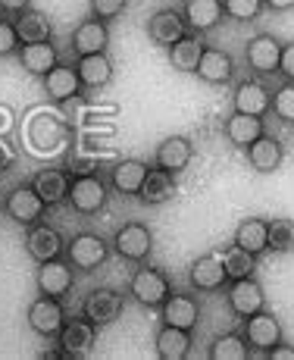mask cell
Wrapping results in <instances>:
<instances>
[{
	"label": "cell",
	"instance_id": "obj_1",
	"mask_svg": "<svg viewBox=\"0 0 294 360\" xmlns=\"http://www.w3.org/2000/svg\"><path fill=\"white\" fill-rule=\"evenodd\" d=\"M66 260L81 273H94L110 260V241L98 232H79L66 241Z\"/></svg>",
	"mask_w": 294,
	"mask_h": 360
},
{
	"label": "cell",
	"instance_id": "obj_2",
	"mask_svg": "<svg viewBox=\"0 0 294 360\" xmlns=\"http://www.w3.org/2000/svg\"><path fill=\"white\" fill-rule=\"evenodd\" d=\"M107 198H110V188H107V182L98 176V172H79V176L72 179L69 185V204L75 213H81V217H94V213H100L107 207Z\"/></svg>",
	"mask_w": 294,
	"mask_h": 360
},
{
	"label": "cell",
	"instance_id": "obj_3",
	"mask_svg": "<svg viewBox=\"0 0 294 360\" xmlns=\"http://www.w3.org/2000/svg\"><path fill=\"white\" fill-rule=\"evenodd\" d=\"M128 295L147 310H160V304L173 295V282L163 269L156 266H141L138 273L128 279Z\"/></svg>",
	"mask_w": 294,
	"mask_h": 360
},
{
	"label": "cell",
	"instance_id": "obj_4",
	"mask_svg": "<svg viewBox=\"0 0 294 360\" xmlns=\"http://www.w3.org/2000/svg\"><path fill=\"white\" fill-rule=\"evenodd\" d=\"M244 60L248 69L257 79H269L279 72V60H282V41L269 32H260L244 44Z\"/></svg>",
	"mask_w": 294,
	"mask_h": 360
},
{
	"label": "cell",
	"instance_id": "obj_5",
	"mask_svg": "<svg viewBox=\"0 0 294 360\" xmlns=\"http://www.w3.org/2000/svg\"><path fill=\"white\" fill-rule=\"evenodd\" d=\"M25 251H29V257L35 263H44V260H53V257H66V238L60 235L57 226L38 219V223L25 226Z\"/></svg>",
	"mask_w": 294,
	"mask_h": 360
},
{
	"label": "cell",
	"instance_id": "obj_6",
	"mask_svg": "<svg viewBox=\"0 0 294 360\" xmlns=\"http://www.w3.org/2000/svg\"><path fill=\"white\" fill-rule=\"evenodd\" d=\"M122 310H126V295L116 292V288H91L88 297L81 301V316H88V320L94 323V326H110L122 316Z\"/></svg>",
	"mask_w": 294,
	"mask_h": 360
},
{
	"label": "cell",
	"instance_id": "obj_7",
	"mask_svg": "<svg viewBox=\"0 0 294 360\" xmlns=\"http://www.w3.org/2000/svg\"><path fill=\"white\" fill-rule=\"evenodd\" d=\"M113 251L128 263H145L154 251V232L145 223H126L113 235Z\"/></svg>",
	"mask_w": 294,
	"mask_h": 360
},
{
	"label": "cell",
	"instance_id": "obj_8",
	"mask_svg": "<svg viewBox=\"0 0 294 360\" xmlns=\"http://www.w3.org/2000/svg\"><path fill=\"white\" fill-rule=\"evenodd\" d=\"M4 213L13 219L16 226H32L38 219H44L47 204L41 200V195L32 185H16V188L6 191L4 198Z\"/></svg>",
	"mask_w": 294,
	"mask_h": 360
},
{
	"label": "cell",
	"instance_id": "obj_9",
	"mask_svg": "<svg viewBox=\"0 0 294 360\" xmlns=\"http://www.w3.org/2000/svg\"><path fill=\"white\" fill-rule=\"evenodd\" d=\"M244 338H248V345L254 351H263V354H269L272 348H276L279 342L285 338L282 332V323H279V316L272 314V310H257V314L244 316Z\"/></svg>",
	"mask_w": 294,
	"mask_h": 360
},
{
	"label": "cell",
	"instance_id": "obj_10",
	"mask_svg": "<svg viewBox=\"0 0 294 360\" xmlns=\"http://www.w3.org/2000/svg\"><path fill=\"white\" fill-rule=\"evenodd\" d=\"M25 320H29V329L35 332V335H41V338H57V332L63 329V323H66V310H63V304H60V297L41 295V297L32 301Z\"/></svg>",
	"mask_w": 294,
	"mask_h": 360
},
{
	"label": "cell",
	"instance_id": "obj_11",
	"mask_svg": "<svg viewBox=\"0 0 294 360\" xmlns=\"http://www.w3.org/2000/svg\"><path fill=\"white\" fill-rule=\"evenodd\" d=\"M225 304H229L232 314L244 320V316H250V314H257V310L266 307V292L254 276L232 279L229 285H225Z\"/></svg>",
	"mask_w": 294,
	"mask_h": 360
},
{
	"label": "cell",
	"instance_id": "obj_12",
	"mask_svg": "<svg viewBox=\"0 0 294 360\" xmlns=\"http://www.w3.org/2000/svg\"><path fill=\"white\" fill-rule=\"evenodd\" d=\"M35 285L41 295H51V297H66L75 285V266L66 257H53L38 263V276H35Z\"/></svg>",
	"mask_w": 294,
	"mask_h": 360
},
{
	"label": "cell",
	"instance_id": "obj_13",
	"mask_svg": "<svg viewBox=\"0 0 294 360\" xmlns=\"http://www.w3.org/2000/svg\"><path fill=\"white\" fill-rule=\"evenodd\" d=\"M191 29L188 22H185L182 10H175V6H163V10H156L154 16L147 19V38L154 41L156 47H173L179 38H185Z\"/></svg>",
	"mask_w": 294,
	"mask_h": 360
},
{
	"label": "cell",
	"instance_id": "obj_14",
	"mask_svg": "<svg viewBox=\"0 0 294 360\" xmlns=\"http://www.w3.org/2000/svg\"><path fill=\"white\" fill-rule=\"evenodd\" d=\"M72 53L75 57H88V53H104L110 47V25L107 19L88 16L72 29Z\"/></svg>",
	"mask_w": 294,
	"mask_h": 360
},
{
	"label": "cell",
	"instance_id": "obj_15",
	"mask_svg": "<svg viewBox=\"0 0 294 360\" xmlns=\"http://www.w3.org/2000/svg\"><path fill=\"white\" fill-rule=\"evenodd\" d=\"M94 342H98V326H94L88 316H72V320L66 316L63 329L57 332V345L72 360L81 357V354H88V351L94 348Z\"/></svg>",
	"mask_w": 294,
	"mask_h": 360
},
{
	"label": "cell",
	"instance_id": "obj_16",
	"mask_svg": "<svg viewBox=\"0 0 294 360\" xmlns=\"http://www.w3.org/2000/svg\"><path fill=\"white\" fill-rule=\"evenodd\" d=\"M160 323L194 332L197 323H201V301H197L194 295L173 292V295L166 297V301L160 304Z\"/></svg>",
	"mask_w": 294,
	"mask_h": 360
},
{
	"label": "cell",
	"instance_id": "obj_17",
	"mask_svg": "<svg viewBox=\"0 0 294 360\" xmlns=\"http://www.w3.org/2000/svg\"><path fill=\"white\" fill-rule=\"evenodd\" d=\"M191 160H194V141H191L188 135L163 138L154 150V166H160V169H166V172H175V176L188 169Z\"/></svg>",
	"mask_w": 294,
	"mask_h": 360
},
{
	"label": "cell",
	"instance_id": "obj_18",
	"mask_svg": "<svg viewBox=\"0 0 294 360\" xmlns=\"http://www.w3.org/2000/svg\"><path fill=\"white\" fill-rule=\"evenodd\" d=\"M232 110L248 116H266L272 110V91L260 79H244L232 91Z\"/></svg>",
	"mask_w": 294,
	"mask_h": 360
},
{
	"label": "cell",
	"instance_id": "obj_19",
	"mask_svg": "<svg viewBox=\"0 0 294 360\" xmlns=\"http://www.w3.org/2000/svg\"><path fill=\"white\" fill-rule=\"evenodd\" d=\"M41 82H44V94L53 103H66V101L81 98V94H85V85H81L75 63H57Z\"/></svg>",
	"mask_w": 294,
	"mask_h": 360
},
{
	"label": "cell",
	"instance_id": "obj_20",
	"mask_svg": "<svg viewBox=\"0 0 294 360\" xmlns=\"http://www.w3.org/2000/svg\"><path fill=\"white\" fill-rule=\"evenodd\" d=\"M182 16H185V22H188V29L194 34H207V32L220 29V25L225 22L222 0H185Z\"/></svg>",
	"mask_w": 294,
	"mask_h": 360
},
{
	"label": "cell",
	"instance_id": "obj_21",
	"mask_svg": "<svg viewBox=\"0 0 294 360\" xmlns=\"http://www.w3.org/2000/svg\"><path fill=\"white\" fill-rule=\"evenodd\" d=\"M188 282L197 292H220L229 285V273H225L220 254H201L188 269Z\"/></svg>",
	"mask_w": 294,
	"mask_h": 360
},
{
	"label": "cell",
	"instance_id": "obj_22",
	"mask_svg": "<svg viewBox=\"0 0 294 360\" xmlns=\"http://www.w3.org/2000/svg\"><path fill=\"white\" fill-rule=\"evenodd\" d=\"M197 79H203L207 85H229L235 79V60L222 47H207L197 63Z\"/></svg>",
	"mask_w": 294,
	"mask_h": 360
},
{
	"label": "cell",
	"instance_id": "obj_23",
	"mask_svg": "<svg viewBox=\"0 0 294 360\" xmlns=\"http://www.w3.org/2000/svg\"><path fill=\"white\" fill-rule=\"evenodd\" d=\"M147 169H150V166L145 160H138V157H126V160L113 163L110 188L119 191V195H126V198L138 195L141 185H145V179H147Z\"/></svg>",
	"mask_w": 294,
	"mask_h": 360
},
{
	"label": "cell",
	"instance_id": "obj_24",
	"mask_svg": "<svg viewBox=\"0 0 294 360\" xmlns=\"http://www.w3.org/2000/svg\"><path fill=\"white\" fill-rule=\"evenodd\" d=\"M32 188L41 195V200H44L47 207H57V204H63L66 198H69V185H72V176L66 169H41L32 176Z\"/></svg>",
	"mask_w": 294,
	"mask_h": 360
},
{
	"label": "cell",
	"instance_id": "obj_25",
	"mask_svg": "<svg viewBox=\"0 0 294 360\" xmlns=\"http://www.w3.org/2000/svg\"><path fill=\"white\" fill-rule=\"evenodd\" d=\"M175 195H179V182H175V172H166V169H160V166H150L145 185H141V191H138L141 204L160 207V204H166V200H173Z\"/></svg>",
	"mask_w": 294,
	"mask_h": 360
},
{
	"label": "cell",
	"instance_id": "obj_26",
	"mask_svg": "<svg viewBox=\"0 0 294 360\" xmlns=\"http://www.w3.org/2000/svg\"><path fill=\"white\" fill-rule=\"evenodd\" d=\"M222 131H225V138H229V144L248 150L260 135H266V122H263V116H248V113H235V110H232Z\"/></svg>",
	"mask_w": 294,
	"mask_h": 360
},
{
	"label": "cell",
	"instance_id": "obj_27",
	"mask_svg": "<svg viewBox=\"0 0 294 360\" xmlns=\"http://www.w3.org/2000/svg\"><path fill=\"white\" fill-rule=\"evenodd\" d=\"M285 160V148H282V141H279L276 135H260L254 144L248 148V163H250V169H257V172H263V176H269V172H276L279 166H282Z\"/></svg>",
	"mask_w": 294,
	"mask_h": 360
},
{
	"label": "cell",
	"instance_id": "obj_28",
	"mask_svg": "<svg viewBox=\"0 0 294 360\" xmlns=\"http://www.w3.org/2000/svg\"><path fill=\"white\" fill-rule=\"evenodd\" d=\"M75 69H79V79L85 85V91H100L113 82V60L104 53H88V57L75 60Z\"/></svg>",
	"mask_w": 294,
	"mask_h": 360
},
{
	"label": "cell",
	"instance_id": "obj_29",
	"mask_svg": "<svg viewBox=\"0 0 294 360\" xmlns=\"http://www.w3.org/2000/svg\"><path fill=\"white\" fill-rule=\"evenodd\" d=\"M16 57H19V66H22L29 75H38V79H44V75L60 63V53H57V47H53L51 41L22 44V47L16 51Z\"/></svg>",
	"mask_w": 294,
	"mask_h": 360
},
{
	"label": "cell",
	"instance_id": "obj_30",
	"mask_svg": "<svg viewBox=\"0 0 294 360\" xmlns=\"http://www.w3.org/2000/svg\"><path fill=\"white\" fill-rule=\"evenodd\" d=\"M154 351L160 360H185L191 354V329L166 326V323H163V326L156 329Z\"/></svg>",
	"mask_w": 294,
	"mask_h": 360
},
{
	"label": "cell",
	"instance_id": "obj_31",
	"mask_svg": "<svg viewBox=\"0 0 294 360\" xmlns=\"http://www.w3.org/2000/svg\"><path fill=\"white\" fill-rule=\"evenodd\" d=\"M13 25H16V34L22 44H38V41H51L53 38V22L47 13L41 10H22L13 16Z\"/></svg>",
	"mask_w": 294,
	"mask_h": 360
},
{
	"label": "cell",
	"instance_id": "obj_32",
	"mask_svg": "<svg viewBox=\"0 0 294 360\" xmlns=\"http://www.w3.org/2000/svg\"><path fill=\"white\" fill-rule=\"evenodd\" d=\"M203 51H207V44L201 41V34L188 32L185 38H179L169 47V63H173V69H179V72H197Z\"/></svg>",
	"mask_w": 294,
	"mask_h": 360
},
{
	"label": "cell",
	"instance_id": "obj_33",
	"mask_svg": "<svg viewBox=\"0 0 294 360\" xmlns=\"http://www.w3.org/2000/svg\"><path fill=\"white\" fill-rule=\"evenodd\" d=\"M266 232H269V219L266 217H248L235 226L232 241H235L238 248H244V251H250V254L260 257V254L266 251Z\"/></svg>",
	"mask_w": 294,
	"mask_h": 360
},
{
	"label": "cell",
	"instance_id": "obj_34",
	"mask_svg": "<svg viewBox=\"0 0 294 360\" xmlns=\"http://www.w3.org/2000/svg\"><path fill=\"white\" fill-rule=\"evenodd\" d=\"M210 360H248L250 357V345L241 332H225V335L213 338L207 351Z\"/></svg>",
	"mask_w": 294,
	"mask_h": 360
},
{
	"label": "cell",
	"instance_id": "obj_35",
	"mask_svg": "<svg viewBox=\"0 0 294 360\" xmlns=\"http://www.w3.org/2000/svg\"><path fill=\"white\" fill-rule=\"evenodd\" d=\"M220 260H222L225 273H229V282L232 279H244V276H254L257 273V254L238 248L235 241H232V245L220 254Z\"/></svg>",
	"mask_w": 294,
	"mask_h": 360
},
{
	"label": "cell",
	"instance_id": "obj_36",
	"mask_svg": "<svg viewBox=\"0 0 294 360\" xmlns=\"http://www.w3.org/2000/svg\"><path fill=\"white\" fill-rule=\"evenodd\" d=\"M266 251L272 254H288L294 251V219L288 217H272L269 232H266Z\"/></svg>",
	"mask_w": 294,
	"mask_h": 360
},
{
	"label": "cell",
	"instance_id": "obj_37",
	"mask_svg": "<svg viewBox=\"0 0 294 360\" xmlns=\"http://www.w3.org/2000/svg\"><path fill=\"white\" fill-rule=\"evenodd\" d=\"M272 113H276L279 122L294 126V82H285L272 91Z\"/></svg>",
	"mask_w": 294,
	"mask_h": 360
},
{
	"label": "cell",
	"instance_id": "obj_38",
	"mask_svg": "<svg viewBox=\"0 0 294 360\" xmlns=\"http://www.w3.org/2000/svg\"><path fill=\"white\" fill-rule=\"evenodd\" d=\"M222 10H225V19H235V22H254L266 6H263V0H222Z\"/></svg>",
	"mask_w": 294,
	"mask_h": 360
},
{
	"label": "cell",
	"instance_id": "obj_39",
	"mask_svg": "<svg viewBox=\"0 0 294 360\" xmlns=\"http://www.w3.org/2000/svg\"><path fill=\"white\" fill-rule=\"evenodd\" d=\"M128 6V0H88V13L98 19H116L122 16Z\"/></svg>",
	"mask_w": 294,
	"mask_h": 360
},
{
	"label": "cell",
	"instance_id": "obj_40",
	"mask_svg": "<svg viewBox=\"0 0 294 360\" xmlns=\"http://www.w3.org/2000/svg\"><path fill=\"white\" fill-rule=\"evenodd\" d=\"M19 44H22V41H19L13 19H4V16H0V57H10V53H16Z\"/></svg>",
	"mask_w": 294,
	"mask_h": 360
},
{
	"label": "cell",
	"instance_id": "obj_41",
	"mask_svg": "<svg viewBox=\"0 0 294 360\" xmlns=\"http://www.w3.org/2000/svg\"><path fill=\"white\" fill-rule=\"evenodd\" d=\"M279 75L285 82H294V41L282 44V60H279Z\"/></svg>",
	"mask_w": 294,
	"mask_h": 360
},
{
	"label": "cell",
	"instance_id": "obj_42",
	"mask_svg": "<svg viewBox=\"0 0 294 360\" xmlns=\"http://www.w3.org/2000/svg\"><path fill=\"white\" fill-rule=\"evenodd\" d=\"M13 163H16V148H13L10 138L0 135V176H4V172H10Z\"/></svg>",
	"mask_w": 294,
	"mask_h": 360
},
{
	"label": "cell",
	"instance_id": "obj_43",
	"mask_svg": "<svg viewBox=\"0 0 294 360\" xmlns=\"http://www.w3.org/2000/svg\"><path fill=\"white\" fill-rule=\"evenodd\" d=\"M32 6V0H0V13L4 16H16V13H22V10H29Z\"/></svg>",
	"mask_w": 294,
	"mask_h": 360
},
{
	"label": "cell",
	"instance_id": "obj_44",
	"mask_svg": "<svg viewBox=\"0 0 294 360\" xmlns=\"http://www.w3.org/2000/svg\"><path fill=\"white\" fill-rule=\"evenodd\" d=\"M269 357L272 360H294V348H291V345H285V342H279L276 348L269 351Z\"/></svg>",
	"mask_w": 294,
	"mask_h": 360
},
{
	"label": "cell",
	"instance_id": "obj_45",
	"mask_svg": "<svg viewBox=\"0 0 294 360\" xmlns=\"http://www.w3.org/2000/svg\"><path fill=\"white\" fill-rule=\"evenodd\" d=\"M263 6L269 13H288L294 10V0H263Z\"/></svg>",
	"mask_w": 294,
	"mask_h": 360
},
{
	"label": "cell",
	"instance_id": "obj_46",
	"mask_svg": "<svg viewBox=\"0 0 294 360\" xmlns=\"http://www.w3.org/2000/svg\"><path fill=\"white\" fill-rule=\"evenodd\" d=\"M41 360H72V357L66 354V351H63V348H60V345H57V348L44 351V354H41Z\"/></svg>",
	"mask_w": 294,
	"mask_h": 360
}]
</instances>
